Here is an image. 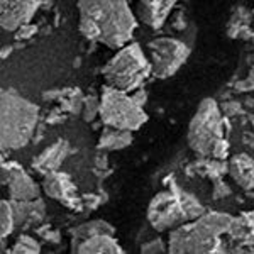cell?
Returning a JSON list of instances; mask_svg holds the SVG:
<instances>
[{"instance_id":"cell-17","label":"cell","mask_w":254,"mask_h":254,"mask_svg":"<svg viewBox=\"0 0 254 254\" xmlns=\"http://www.w3.org/2000/svg\"><path fill=\"white\" fill-rule=\"evenodd\" d=\"M97 234H114V227L110 224L104 222V220H90L87 224H81L80 227H76L75 231L71 232L73 244H75V248H76V246L80 243H83L85 239H88V237H92V236H97Z\"/></svg>"},{"instance_id":"cell-1","label":"cell","mask_w":254,"mask_h":254,"mask_svg":"<svg viewBox=\"0 0 254 254\" xmlns=\"http://www.w3.org/2000/svg\"><path fill=\"white\" fill-rule=\"evenodd\" d=\"M78 12L81 34L110 49L129 44L137 27L127 0H78Z\"/></svg>"},{"instance_id":"cell-20","label":"cell","mask_w":254,"mask_h":254,"mask_svg":"<svg viewBox=\"0 0 254 254\" xmlns=\"http://www.w3.org/2000/svg\"><path fill=\"white\" fill-rule=\"evenodd\" d=\"M97 116H100V98L87 97L83 102V119L85 122H92Z\"/></svg>"},{"instance_id":"cell-7","label":"cell","mask_w":254,"mask_h":254,"mask_svg":"<svg viewBox=\"0 0 254 254\" xmlns=\"http://www.w3.org/2000/svg\"><path fill=\"white\" fill-rule=\"evenodd\" d=\"M153 76L170 78L190 58V48L183 41L173 38H158L147 44Z\"/></svg>"},{"instance_id":"cell-15","label":"cell","mask_w":254,"mask_h":254,"mask_svg":"<svg viewBox=\"0 0 254 254\" xmlns=\"http://www.w3.org/2000/svg\"><path fill=\"white\" fill-rule=\"evenodd\" d=\"M73 251L81 254H100V253L119 254L124 251V249L121 248V244L117 243L114 234H97L85 239L83 243H80Z\"/></svg>"},{"instance_id":"cell-6","label":"cell","mask_w":254,"mask_h":254,"mask_svg":"<svg viewBox=\"0 0 254 254\" xmlns=\"http://www.w3.org/2000/svg\"><path fill=\"white\" fill-rule=\"evenodd\" d=\"M100 119L105 126L134 132L147 122V114L129 92L105 85L100 95Z\"/></svg>"},{"instance_id":"cell-3","label":"cell","mask_w":254,"mask_h":254,"mask_svg":"<svg viewBox=\"0 0 254 254\" xmlns=\"http://www.w3.org/2000/svg\"><path fill=\"white\" fill-rule=\"evenodd\" d=\"M232 217L222 212H205L191 222L182 224L170 232V253H215L220 251V236L229 232Z\"/></svg>"},{"instance_id":"cell-9","label":"cell","mask_w":254,"mask_h":254,"mask_svg":"<svg viewBox=\"0 0 254 254\" xmlns=\"http://www.w3.org/2000/svg\"><path fill=\"white\" fill-rule=\"evenodd\" d=\"M2 183L7 185L10 200L31 202L39 198V185L15 163L2 165Z\"/></svg>"},{"instance_id":"cell-21","label":"cell","mask_w":254,"mask_h":254,"mask_svg":"<svg viewBox=\"0 0 254 254\" xmlns=\"http://www.w3.org/2000/svg\"><path fill=\"white\" fill-rule=\"evenodd\" d=\"M141 253H147V254H161V253H170V249L165 246V241L163 239H153L149 243H144L141 248Z\"/></svg>"},{"instance_id":"cell-13","label":"cell","mask_w":254,"mask_h":254,"mask_svg":"<svg viewBox=\"0 0 254 254\" xmlns=\"http://www.w3.org/2000/svg\"><path fill=\"white\" fill-rule=\"evenodd\" d=\"M68 151H69L68 141L60 139L55 144L48 146L39 156H36L32 159V166H34V170L41 171L43 175H48V173H51V171H58L63 159L68 156Z\"/></svg>"},{"instance_id":"cell-2","label":"cell","mask_w":254,"mask_h":254,"mask_svg":"<svg viewBox=\"0 0 254 254\" xmlns=\"http://www.w3.org/2000/svg\"><path fill=\"white\" fill-rule=\"evenodd\" d=\"M39 121V107L17 90L3 88L0 95V144L3 151L20 149L31 141Z\"/></svg>"},{"instance_id":"cell-18","label":"cell","mask_w":254,"mask_h":254,"mask_svg":"<svg viewBox=\"0 0 254 254\" xmlns=\"http://www.w3.org/2000/svg\"><path fill=\"white\" fill-rule=\"evenodd\" d=\"M15 225L17 224H15L12 203L7 202V200H2V203H0V236H2V239H5L7 236L12 234Z\"/></svg>"},{"instance_id":"cell-14","label":"cell","mask_w":254,"mask_h":254,"mask_svg":"<svg viewBox=\"0 0 254 254\" xmlns=\"http://www.w3.org/2000/svg\"><path fill=\"white\" fill-rule=\"evenodd\" d=\"M229 175L239 187L251 190L254 188V159L248 154H236L227 165Z\"/></svg>"},{"instance_id":"cell-19","label":"cell","mask_w":254,"mask_h":254,"mask_svg":"<svg viewBox=\"0 0 254 254\" xmlns=\"http://www.w3.org/2000/svg\"><path fill=\"white\" fill-rule=\"evenodd\" d=\"M10 253H14V254H38V253H41V244L34 239V237L22 234L17 241H15V244H14V248L10 249Z\"/></svg>"},{"instance_id":"cell-16","label":"cell","mask_w":254,"mask_h":254,"mask_svg":"<svg viewBox=\"0 0 254 254\" xmlns=\"http://www.w3.org/2000/svg\"><path fill=\"white\" fill-rule=\"evenodd\" d=\"M132 141H134L132 130L117 129V127L107 126L104 129V132L100 134V139H98V149L100 151L126 149L127 146L132 144Z\"/></svg>"},{"instance_id":"cell-22","label":"cell","mask_w":254,"mask_h":254,"mask_svg":"<svg viewBox=\"0 0 254 254\" xmlns=\"http://www.w3.org/2000/svg\"><path fill=\"white\" fill-rule=\"evenodd\" d=\"M237 88L243 90V92H249V90H254V66L249 69L248 76L241 81V83H237Z\"/></svg>"},{"instance_id":"cell-5","label":"cell","mask_w":254,"mask_h":254,"mask_svg":"<svg viewBox=\"0 0 254 254\" xmlns=\"http://www.w3.org/2000/svg\"><path fill=\"white\" fill-rule=\"evenodd\" d=\"M110 87L124 92H136L153 75L151 61L137 43H129L121 48L102 69Z\"/></svg>"},{"instance_id":"cell-11","label":"cell","mask_w":254,"mask_h":254,"mask_svg":"<svg viewBox=\"0 0 254 254\" xmlns=\"http://www.w3.org/2000/svg\"><path fill=\"white\" fill-rule=\"evenodd\" d=\"M137 15L146 26L158 29L170 15L176 0H136Z\"/></svg>"},{"instance_id":"cell-12","label":"cell","mask_w":254,"mask_h":254,"mask_svg":"<svg viewBox=\"0 0 254 254\" xmlns=\"http://www.w3.org/2000/svg\"><path fill=\"white\" fill-rule=\"evenodd\" d=\"M43 190L46 191L48 196L60 200L61 203H71L76 200V188L71 183L69 176L60 171H51L44 175Z\"/></svg>"},{"instance_id":"cell-4","label":"cell","mask_w":254,"mask_h":254,"mask_svg":"<svg viewBox=\"0 0 254 254\" xmlns=\"http://www.w3.org/2000/svg\"><path fill=\"white\" fill-rule=\"evenodd\" d=\"M188 144L200 156L225 159L229 142L224 137V117L214 98H203L188 126Z\"/></svg>"},{"instance_id":"cell-8","label":"cell","mask_w":254,"mask_h":254,"mask_svg":"<svg viewBox=\"0 0 254 254\" xmlns=\"http://www.w3.org/2000/svg\"><path fill=\"white\" fill-rule=\"evenodd\" d=\"M147 220L156 231H170L190 220L176 190L161 191L147 207Z\"/></svg>"},{"instance_id":"cell-23","label":"cell","mask_w":254,"mask_h":254,"mask_svg":"<svg viewBox=\"0 0 254 254\" xmlns=\"http://www.w3.org/2000/svg\"><path fill=\"white\" fill-rule=\"evenodd\" d=\"M253 126H254V117H253Z\"/></svg>"},{"instance_id":"cell-10","label":"cell","mask_w":254,"mask_h":254,"mask_svg":"<svg viewBox=\"0 0 254 254\" xmlns=\"http://www.w3.org/2000/svg\"><path fill=\"white\" fill-rule=\"evenodd\" d=\"M41 0H0V26L3 31H17L31 22Z\"/></svg>"}]
</instances>
